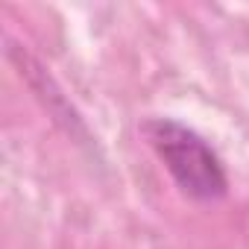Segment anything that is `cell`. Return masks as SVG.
Masks as SVG:
<instances>
[{
  "label": "cell",
  "instance_id": "obj_2",
  "mask_svg": "<svg viewBox=\"0 0 249 249\" xmlns=\"http://www.w3.org/2000/svg\"><path fill=\"white\" fill-rule=\"evenodd\" d=\"M9 62L18 68V76L30 85V91L38 97V103L50 111V117L59 123V126L65 129V135L71 138V141H76V144H91V132H88V126H85V120H82V114L73 108V103L65 97V91L59 88V82L50 76V71L27 50V47H21V44H15V41H9Z\"/></svg>",
  "mask_w": 249,
  "mask_h": 249
},
{
  "label": "cell",
  "instance_id": "obj_1",
  "mask_svg": "<svg viewBox=\"0 0 249 249\" xmlns=\"http://www.w3.org/2000/svg\"><path fill=\"white\" fill-rule=\"evenodd\" d=\"M141 135L182 196L194 202H220L229 194V173L220 153L194 126L176 117H147Z\"/></svg>",
  "mask_w": 249,
  "mask_h": 249
}]
</instances>
